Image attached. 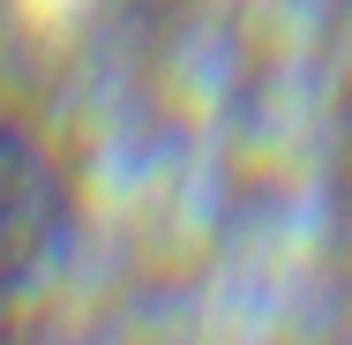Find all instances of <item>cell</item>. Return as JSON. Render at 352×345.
Here are the masks:
<instances>
[{
	"mask_svg": "<svg viewBox=\"0 0 352 345\" xmlns=\"http://www.w3.org/2000/svg\"><path fill=\"white\" fill-rule=\"evenodd\" d=\"M75 173L60 143L0 98V331H15L75 255Z\"/></svg>",
	"mask_w": 352,
	"mask_h": 345,
	"instance_id": "1",
	"label": "cell"
}]
</instances>
